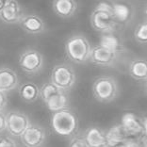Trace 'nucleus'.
<instances>
[{
  "instance_id": "nucleus-22",
  "label": "nucleus",
  "mask_w": 147,
  "mask_h": 147,
  "mask_svg": "<svg viewBox=\"0 0 147 147\" xmlns=\"http://www.w3.org/2000/svg\"><path fill=\"white\" fill-rule=\"evenodd\" d=\"M59 90L58 87L55 86L52 82H45V84L42 86V88L40 89V97L42 98L43 102H46L50 96L55 94L56 92H58Z\"/></svg>"
},
{
  "instance_id": "nucleus-23",
  "label": "nucleus",
  "mask_w": 147,
  "mask_h": 147,
  "mask_svg": "<svg viewBox=\"0 0 147 147\" xmlns=\"http://www.w3.org/2000/svg\"><path fill=\"white\" fill-rule=\"evenodd\" d=\"M135 40L139 43L144 45L147 42V24L145 21L142 22L141 24L137 26L134 32Z\"/></svg>"
},
{
  "instance_id": "nucleus-2",
  "label": "nucleus",
  "mask_w": 147,
  "mask_h": 147,
  "mask_svg": "<svg viewBox=\"0 0 147 147\" xmlns=\"http://www.w3.org/2000/svg\"><path fill=\"white\" fill-rule=\"evenodd\" d=\"M65 53L67 58L73 62L83 64L89 61L91 45L83 35H74L65 42Z\"/></svg>"
},
{
  "instance_id": "nucleus-15",
  "label": "nucleus",
  "mask_w": 147,
  "mask_h": 147,
  "mask_svg": "<svg viewBox=\"0 0 147 147\" xmlns=\"http://www.w3.org/2000/svg\"><path fill=\"white\" fill-rule=\"evenodd\" d=\"M52 9L59 17L67 19L75 14L78 4L76 0H53Z\"/></svg>"
},
{
  "instance_id": "nucleus-14",
  "label": "nucleus",
  "mask_w": 147,
  "mask_h": 147,
  "mask_svg": "<svg viewBox=\"0 0 147 147\" xmlns=\"http://www.w3.org/2000/svg\"><path fill=\"white\" fill-rule=\"evenodd\" d=\"M22 28L30 34H39L45 30V23L42 19L35 14H26L19 21Z\"/></svg>"
},
{
  "instance_id": "nucleus-26",
  "label": "nucleus",
  "mask_w": 147,
  "mask_h": 147,
  "mask_svg": "<svg viewBox=\"0 0 147 147\" xmlns=\"http://www.w3.org/2000/svg\"><path fill=\"white\" fill-rule=\"evenodd\" d=\"M0 147H17V144L11 137L0 136Z\"/></svg>"
},
{
  "instance_id": "nucleus-11",
  "label": "nucleus",
  "mask_w": 147,
  "mask_h": 147,
  "mask_svg": "<svg viewBox=\"0 0 147 147\" xmlns=\"http://www.w3.org/2000/svg\"><path fill=\"white\" fill-rule=\"evenodd\" d=\"M23 17V11L16 0H7L6 4L0 11V19L6 24H16Z\"/></svg>"
},
{
  "instance_id": "nucleus-30",
  "label": "nucleus",
  "mask_w": 147,
  "mask_h": 147,
  "mask_svg": "<svg viewBox=\"0 0 147 147\" xmlns=\"http://www.w3.org/2000/svg\"><path fill=\"white\" fill-rule=\"evenodd\" d=\"M113 147H126L125 146V144L123 142H122V143H119V144H117V145H115V146H113Z\"/></svg>"
},
{
  "instance_id": "nucleus-7",
  "label": "nucleus",
  "mask_w": 147,
  "mask_h": 147,
  "mask_svg": "<svg viewBox=\"0 0 147 147\" xmlns=\"http://www.w3.org/2000/svg\"><path fill=\"white\" fill-rule=\"evenodd\" d=\"M19 66L28 75H35L43 66V57L39 51L34 49L26 50L19 58Z\"/></svg>"
},
{
  "instance_id": "nucleus-6",
  "label": "nucleus",
  "mask_w": 147,
  "mask_h": 147,
  "mask_svg": "<svg viewBox=\"0 0 147 147\" xmlns=\"http://www.w3.org/2000/svg\"><path fill=\"white\" fill-rule=\"evenodd\" d=\"M30 125V119L26 113L11 110L6 114V130L11 137H20Z\"/></svg>"
},
{
  "instance_id": "nucleus-3",
  "label": "nucleus",
  "mask_w": 147,
  "mask_h": 147,
  "mask_svg": "<svg viewBox=\"0 0 147 147\" xmlns=\"http://www.w3.org/2000/svg\"><path fill=\"white\" fill-rule=\"evenodd\" d=\"M92 95L100 103H110L119 93L118 83L112 76H100L94 80L92 87Z\"/></svg>"
},
{
  "instance_id": "nucleus-10",
  "label": "nucleus",
  "mask_w": 147,
  "mask_h": 147,
  "mask_svg": "<svg viewBox=\"0 0 147 147\" xmlns=\"http://www.w3.org/2000/svg\"><path fill=\"white\" fill-rule=\"evenodd\" d=\"M116 57L117 52L99 45L91 48L89 59L98 66H111L116 61Z\"/></svg>"
},
{
  "instance_id": "nucleus-19",
  "label": "nucleus",
  "mask_w": 147,
  "mask_h": 147,
  "mask_svg": "<svg viewBox=\"0 0 147 147\" xmlns=\"http://www.w3.org/2000/svg\"><path fill=\"white\" fill-rule=\"evenodd\" d=\"M106 137L109 147H113L125 142L129 136L126 134L121 123H118V125H112L108 131H106Z\"/></svg>"
},
{
  "instance_id": "nucleus-1",
  "label": "nucleus",
  "mask_w": 147,
  "mask_h": 147,
  "mask_svg": "<svg viewBox=\"0 0 147 147\" xmlns=\"http://www.w3.org/2000/svg\"><path fill=\"white\" fill-rule=\"evenodd\" d=\"M50 127L57 136L70 139L78 132L79 119L73 109L65 108L52 113Z\"/></svg>"
},
{
  "instance_id": "nucleus-20",
  "label": "nucleus",
  "mask_w": 147,
  "mask_h": 147,
  "mask_svg": "<svg viewBox=\"0 0 147 147\" xmlns=\"http://www.w3.org/2000/svg\"><path fill=\"white\" fill-rule=\"evenodd\" d=\"M129 75L137 81H146L147 63L144 59H134L129 65Z\"/></svg>"
},
{
  "instance_id": "nucleus-21",
  "label": "nucleus",
  "mask_w": 147,
  "mask_h": 147,
  "mask_svg": "<svg viewBox=\"0 0 147 147\" xmlns=\"http://www.w3.org/2000/svg\"><path fill=\"white\" fill-rule=\"evenodd\" d=\"M100 45L110 50H113L117 53L122 49V45L119 38L113 34L112 32L103 33L101 35V39H100Z\"/></svg>"
},
{
  "instance_id": "nucleus-16",
  "label": "nucleus",
  "mask_w": 147,
  "mask_h": 147,
  "mask_svg": "<svg viewBox=\"0 0 147 147\" xmlns=\"http://www.w3.org/2000/svg\"><path fill=\"white\" fill-rule=\"evenodd\" d=\"M19 84L16 73L8 67L0 68V91L8 92L17 88Z\"/></svg>"
},
{
  "instance_id": "nucleus-12",
  "label": "nucleus",
  "mask_w": 147,
  "mask_h": 147,
  "mask_svg": "<svg viewBox=\"0 0 147 147\" xmlns=\"http://www.w3.org/2000/svg\"><path fill=\"white\" fill-rule=\"evenodd\" d=\"M112 16L116 23L126 24L134 16V9L131 4L123 0L113 1Z\"/></svg>"
},
{
  "instance_id": "nucleus-27",
  "label": "nucleus",
  "mask_w": 147,
  "mask_h": 147,
  "mask_svg": "<svg viewBox=\"0 0 147 147\" xmlns=\"http://www.w3.org/2000/svg\"><path fill=\"white\" fill-rule=\"evenodd\" d=\"M7 105H8V97L6 92L0 91V111H4Z\"/></svg>"
},
{
  "instance_id": "nucleus-28",
  "label": "nucleus",
  "mask_w": 147,
  "mask_h": 147,
  "mask_svg": "<svg viewBox=\"0 0 147 147\" xmlns=\"http://www.w3.org/2000/svg\"><path fill=\"white\" fill-rule=\"evenodd\" d=\"M6 131V114L0 111V134Z\"/></svg>"
},
{
  "instance_id": "nucleus-18",
  "label": "nucleus",
  "mask_w": 147,
  "mask_h": 147,
  "mask_svg": "<svg viewBox=\"0 0 147 147\" xmlns=\"http://www.w3.org/2000/svg\"><path fill=\"white\" fill-rule=\"evenodd\" d=\"M18 93L25 103L31 104L40 98V88L33 82H26L19 87Z\"/></svg>"
},
{
  "instance_id": "nucleus-8",
  "label": "nucleus",
  "mask_w": 147,
  "mask_h": 147,
  "mask_svg": "<svg viewBox=\"0 0 147 147\" xmlns=\"http://www.w3.org/2000/svg\"><path fill=\"white\" fill-rule=\"evenodd\" d=\"M91 26L95 31L98 32H112L116 28V24L112 13L101 9H93L91 13Z\"/></svg>"
},
{
  "instance_id": "nucleus-29",
  "label": "nucleus",
  "mask_w": 147,
  "mask_h": 147,
  "mask_svg": "<svg viewBox=\"0 0 147 147\" xmlns=\"http://www.w3.org/2000/svg\"><path fill=\"white\" fill-rule=\"evenodd\" d=\"M6 2H7V0H0V11H1V9L4 8Z\"/></svg>"
},
{
  "instance_id": "nucleus-17",
  "label": "nucleus",
  "mask_w": 147,
  "mask_h": 147,
  "mask_svg": "<svg viewBox=\"0 0 147 147\" xmlns=\"http://www.w3.org/2000/svg\"><path fill=\"white\" fill-rule=\"evenodd\" d=\"M45 103L46 108H47L50 111L54 112V111H58V110L63 109L65 108H69L70 98H69L67 92L59 91L58 92H56L55 94L50 96Z\"/></svg>"
},
{
  "instance_id": "nucleus-24",
  "label": "nucleus",
  "mask_w": 147,
  "mask_h": 147,
  "mask_svg": "<svg viewBox=\"0 0 147 147\" xmlns=\"http://www.w3.org/2000/svg\"><path fill=\"white\" fill-rule=\"evenodd\" d=\"M68 147H89V145L86 142L84 134L78 132L72 138H70Z\"/></svg>"
},
{
  "instance_id": "nucleus-13",
  "label": "nucleus",
  "mask_w": 147,
  "mask_h": 147,
  "mask_svg": "<svg viewBox=\"0 0 147 147\" xmlns=\"http://www.w3.org/2000/svg\"><path fill=\"white\" fill-rule=\"evenodd\" d=\"M83 134L89 147H109L107 141L106 130L99 126H90Z\"/></svg>"
},
{
  "instance_id": "nucleus-9",
  "label": "nucleus",
  "mask_w": 147,
  "mask_h": 147,
  "mask_svg": "<svg viewBox=\"0 0 147 147\" xmlns=\"http://www.w3.org/2000/svg\"><path fill=\"white\" fill-rule=\"evenodd\" d=\"M25 147H42L46 140V131L39 123H31L20 136Z\"/></svg>"
},
{
  "instance_id": "nucleus-5",
  "label": "nucleus",
  "mask_w": 147,
  "mask_h": 147,
  "mask_svg": "<svg viewBox=\"0 0 147 147\" xmlns=\"http://www.w3.org/2000/svg\"><path fill=\"white\" fill-rule=\"evenodd\" d=\"M121 125L129 137L140 138L146 135V117H141L131 111L123 112L121 118Z\"/></svg>"
},
{
  "instance_id": "nucleus-4",
  "label": "nucleus",
  "mask_w": 147,
  "mask_h": 147,
  "mask_svg": "<svg viewBox=\"0 0 147 147\" xmlns=\"http://www.w3.org/2000/svg\"><path fill=\"white\" fill-rule=\"evenodd\" d=\"M76 73L71 65L61 63L56 65L51 73V82L63 92L70 91L76 83Z\"/></svg>"
},
{
  "instance_id": "nucleus-25",
  "label": "nucleus",
  "mask_w": 147,
  "mask_h": 147,
  "mask_svg": "<svg viewBox=\"0 0 147 147\" xmlns=\"http://www.w3.org/2000/svg\"><path fill=\"white\" fill-rule=\"evenodd\" d=\"M112 6H113V1H111V0H100L97 3V5L94 7V9L112 13Z\"/></svg>"
}]
</instances>
